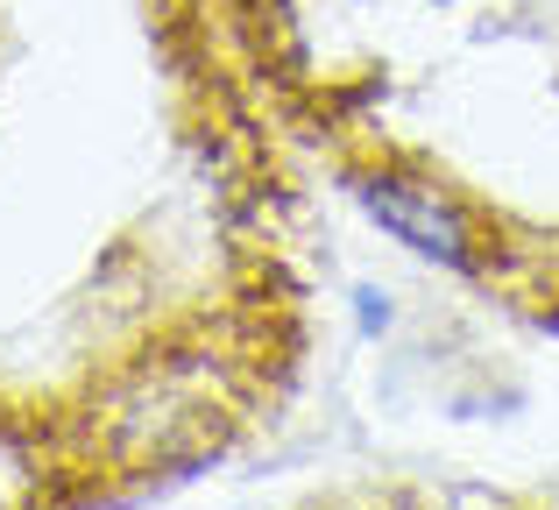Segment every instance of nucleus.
<instances>
[{
	"label": "nucleus",
	"instance_id": "f257e3e1",
	"mask_svg": "<svg viewBox=\"0 0 559 510\" xmlns=\"http://www.w3.org/2000/svg\"><path fill=\"white\" fill-rule=\"evenodd\" d=\"M355 192H361V206H369L376 221L404 241V249L447 262V270H467V227H461V213H453L439 192L404 185V178H361Z\"/></svg>",
	"mask_w": 559,
	"mask_h": 510
},
{
	"label": "nucleus",
	"instance_id": "f03ea898",
	"mask_svg": "<svg viewBox=\"0 0 559 510\" xmlns=\"http://www.w3.org/2000/svg\"><path fill=\"white\" fill-rule=\"evenodd\" d=\"M361 327H390V298H376V290H361Z\"/></svg>",
	"mask_w": 559,
	"mask_h": 510
}]
</instances>
